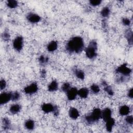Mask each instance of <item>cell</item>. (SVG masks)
Here are the masks:
<instances>
[{"label": "cell", "instance_id": "2e32d148", "mask_svg": "<svg viewBox=\"0 0 133 133\" xmlns=\"http://www.w3.org/2000/svg\"><path fill=\"white\" fill-rule=\"evenodd\" d=\"M58 47L57 43L55 41H51L47 46V50L49 51L52 52L55 51Z\"/></svg>", "mask_w": 133, "mask_h": 133}, {"label": "cell", "instance_id": "8992f818", "mask_svg": "<svg viewBox=\"0 0 133 133\" xmlns=\"http://www.w3.org/2000/svg\"><path fill=\"white\" fill-rule=\"evenodd\" d=\"M117 71L124 75H128L131 73V69L128 68L126 64H124L120 66L117 70Z\"/></svg>", "mask_w": 133, "mask_h": 133}, {"label": "cell", "instance_id": "ffe728a7", "mask_svg": "<svg viewBox=\"0 0 133 133\" xmlns=\"http://www.w3.org/2000/svg\"><path fill=\"white\" fill-rule=\"evenodd\" d=\"M75 74L77 76V77L79 78V79H83L84 78V76H85L84 73L82 70H75Z\"/></svg>", "mask_w": 133, "mask_h": 133}, {"label": "cell", "instance_id": "e0dca14e", "mask_svg": "<svg viewBox=\"0 0 133 133\" xmlns=\"http://www.w3.org/2000/svg\"><path fill=\"white\" fill-rule=\"evenodd\" d=\"M20 109H21L20 105L18 104H14L11 106L10 110L12 113L16 114V113H17L18 112H19L20 111Z\"/></svg>", "mask_w": 133, "mask_h": 133}, {"label": "cell", "instance_id": "7402d4cb", "mask_svg": "<svg viewBox=\"0 0 133 133\" xmlns=\"http://www.w3.org/2000/svg\"><path fill=\"white\" fill-rule=\"evenodd\" d=\"M110 14V10L108 7H104L101 12V15L103 17H107Z\"/></svg>", "mask_w": 133, "mask_h": 133}, {"label": "cell", "instance_id": "44dd1931", "mask_svg": "<svg viewBox=\"0 0 133 133\" xmlns=\"http://www.w3.org/2000/svg\"><path fill=\"white\" fill-rule=\"evenodd\" d=\"M7 5L8 7L11 8H14L17 6L18 3L17 1H14V0H10V1H8L7 2Z\"/></svg>", "mask_w": 133, "mask_h": 133}, {"label": "cell", "instance_id": "4316f807", "mask_svg": "<svg viewBox=\"0 0 133 133\" xmlns=\"http://www.w3.org/2000/svg\"><path fill=\"white\" fill-rule=\"evenodd\" d=\"M19 98H20V95L18 92H15L12 94L11 100H12L13 101H16L18 100Z\"/></svg>", "mask_w": 133, "mask_h": 133}, {"label": "cell", "instance_id": "83f0119b", "mask_svg": "<svg viewBox=\"0 0 133 133\" xmlns=\"http://www.w3.org/2000/svg\"><path fill=\"white\" fill-rule=\"evenodd\" d=\"M3 125L5 129H8L10 126V120L6 118L3 119Z\"/></svg>", "mask_w": 133, "mask_h": 133}, {"label": "cell", "instance_id": "5b68a950", "mask_svg": "<svg viewBox=\"0 0 133 133\" xmlns=\"http://www.w3.org/2000/svg\"><path fill=\"white\" fill-rule=\"evenodd\" d=\"M38 90V87L37 84L36 83H32L30 85L25 87L24 89V92L26 94L31 95L36 93Z\"/></svg>", "mask_w": 133, "mask_h": 133}, {"label": "cell", "instance_id": "9a60e30c", "mask_svg": "<svg viewBox=\"0 0 133 133\" xmlns=\"http://www.w3.org/2000/svg\"><path fill=\"white\" fill-rule=\"evenodd\" d=\"M130 112V109L127 105H123L120 108L119 112L121 116H126Z\"/></svg>", "mask_w": 133, "mask_h": 133}, {"label": "cell", "instance_id": "52a82bcc", "mask_svg": "<svg viewBox=\"0 0 133 133\" xmlns=\"http://www.w3.org/2000/svg\"><path fill=\"white\" fill-rule=\"evenodd\" d=\"M12 98V93H3L0 96V103L4 104L7 103Z\"/></svg>", "mask_w": 133, "mask_h": 133}, {"label": "cell", "instance_id": "cb8c5ba5", "mask_svg": "<svg viewBox=\"0 0 133 133\" xmlns=\"http://www.w3.org/2000/svg\"><path fill=\"white\" fill-rule=\"evenodd\" d=\"M91 90L93 92V93H94L95 94L98 93L100 91V88H99V86L96 84H93L92 86H91Z\"/></svg>", "mask_w": 133, "mask_h": 133}, {"label": "cell", "instance_id": "603a6c76", "mask_svg": "<svg viewBox=\"0 0 133 133\" xmlns=\"http://www.w3.org/2000/svg\"><path fill=\"white\" fill-rule=\"evenodd\" d=\"M104 90L105 92H107L109 95H111V96H112L113 95V90H112V88L109 86H108L107 85H105L104 86Z\"/></svg>", "mask_w": 133, "mask_h": 133}, {"label": "cell", "instance_id": "30bf717a", "mask_svg": "<svg viewBox=\"0 0 133 133\" xmlns=\"http://www.w3.org/2000/svg\"><path fill=\"white\" fill-rule=\"evenodd\" d=\"M55 107L50 103H45L42 107V109L45 113H49L54 111Z\"/></svg>", "mask_w": 133, "mask_h": 133}, {"label": "cell", "instance_id": "7c38bea8", "mask_svg": "<svg viewBox=\"0 0 133 133\" xmlns=\"http://www.w3.org/2000/svg\"><path fill=\"white\" fill-rule=\"evenodd\" d=\"M69 114V116L73 119H76L77 118H78L79 116L78 111H77V109H76L74 108H70Z\"/></svg>", "mask_w": 133, "mask_h": 133}, {"label": "cell", "instance_id": "6da1fadb", "mask_svg": "<svg viewBox=\"0 0 133 133\" xmlns=\"http://www.w3.org/2000/svg\"><path fill=\"white\" fill-rule=\"evenodd\" d=\"M84 48V41L82 38L79 37L71 39L67 45V49L70 52L79 53Z\"/></svg>", "mask_w": 133, "mask_h": 133}, {"label": "cell", "instance_id": "f546056e", "mask_svg": "<svg viewBox=\"0 0 133 133\" xmlns=\"http://www.w3.org/2000/svg\"><path fill=\"white\" fill-rule=\"evenodd\" d=\"M2 38L4 40V41H8L10 39V34L8 32H4L3 34H2Z\"/></svg>", "mask_w": 133, "mask_h": 133}, {"label": "cell", "instance_id": "d6a6232c", "mask_svg": "<svg viewBox=\"0 0 133 133\" xmlns=\"http://www.w3.org/2000/svg\"><path fill=\"white\" fill-rule=\"evenodd\" d=\"M126 122L129 124H130L131 125L132 124V122H133V118H132V116H128L126 119Z\"/></svg>", "mask_w": 133, "mask_h": 133}, {"label": "cell", "instance_id": "e575fe53", "mask_svg": "<svg viewBox=\"0 0 133 133\" xmlns=\"http://www.w3.org/2000/svg\"><path fill=\"white\" fill-rule=\"evenodd\" d=\"M128 96L129 98H132V88H131L129 91L128 93Z\"/></svg>", "mask_w": 133, "mask_h": 133}, {"label": "cell", "instance_id": "277c9868", "mask_svg": "<svg viewBox=\"0 0 133 133\" xmlns=\"http://www.w3.org/2000/svg\"><path fill=\"white\" fill-rule=\"evenodd\" d=\"M13 47L17 51H20L23 47V38L22 37H17L13 42Z\"/></svg>", "mask_w": 133, "mask_h": 133}, {"label": "cell", "instance_id": "d4e9b609", "mask_svg": "<svg viewBox=\"0 0 133 133\" xmlns=\"http://www.w3.org/2000/svg\"><path fill=\"white\" fill-rule=\"evenodd\" d=\"M126 37H127V39L128 40L129 43L131 45L132 43V32L131 31H129L127 33Z\"/></svg>", "mask_w": 133, "mask_h": 133}, {"label": "cell", "instance_id": "ac0fdd59", "mask_svg": "<svg viewBox=\"0 0 133 133\" xmlns=\"http://www.w3.org/2000/svg\"><path fill=\"white\" fill-rule=\"evenodd\" d=\"M58 88V83L56 81H53L48 85V89L49 92H55Z\"/></svg>", "mask_w": 133, "mask_h": 133}, {"label": "cell", "instance_id": "f1b7e54d", "mask_svg": "<svg viewBox=\"0 0 133 133\" xmlns=\"http://www.w3.org/2000/svg\"><path fill=\"white\" fill-rule=\"evenodd\" d=\"M90 3L91 5L96 6L100 4V3H101V1H100V0H92V1H90Z\"/></svg>", "mask_w": 133, "mask_h": 133}, {"label": "cell", "instance_id": "3957f363", "mask_svg": "<svg viewBox=\"0 0 133 133\" xmlns=\"http://www.w3.org/2000/svg\"><path fill=\"white\" fill-rule=\"evenodd\" d=\"M101 111L99 109H95L89 115L86 117V121L89 124H92L98 121L101 117Z\"/></svg>", "mask_w": 133, "mask_h": 133}, {"label": "cell", "instance_id": "1f68e13d", "mask_svg": "<svg viewBox=\"0 0 133 133\" xmlns=\"http://www.w3.org/2000/svg\"><path fill=\"white\" fill-rule=\"evenodd\" d=\"M47 61H48V58H45L43 56H41L40 58H39V61L42 64H45L47 62Z\"/></svg>", "mask_w": 133, "mask_h": 133}, {"label": "cell", "instance_id": "8fae6325", "mask_svg": "<svg viewBox=\"0 0 133 133\" xmlns=\"http://www.w3.org/2000/svg\"><path fill=\"white\" fill-rule=\"evenodd\" d=\"M27 19L30 22L37 23L40 21V20H41V17L37 14H31L28 16Z\"/></svg>", "mask_w": 133, "mask_h": 133}, {"label": "cell", "instance_id": "4fadbf2b", "mask_svg": "<svg viewBox=\"0 0 133 133\" xmlns=\"http://www.w3.org/2000/svg\"><path fill=\"white\" fill-rule=\"evenodd\" d=\"M89 93V91L87 88H83L77 91V94L79 95V96L82 98H85L87 97Z\"/></svg>", "mask_w": 133, "mask_h": 133}, {"label": "cell", "instance_id": "d6986e66", "mask_svg": "<svg viewBox=\"0 0 133 133\" xmlns=\"http://www.w3.org/2000/svg\"><path fill=\"white\" fill-rule=\"evenodd\" d=\"M25 127L29 130H32L34 127V122L33 120H29L25 123Z\"/></svg>", "mask_w": 133, "mask_h": 133}, {"label": "cell", "instance_id": "ba28073f", "mask_svg": "<svg viewBox=\"0 0 133 133\" xmlns=\"http://www.w3.org/2000/svg\"><path fill=\"white\" fill-rule=\"evenodd\" d=\"M111 111L109 108H106L101 112V117L106 122L111 118Z\"/></svg>", "mask_w": 133, "mask_h": 133}, {"label": "cell", "instance_id": "9c48e42d", "mask_svg": "<svg viewBox=\"0 0 133 133\" xmlns=\"http://www.w3.org/2000/svg\"><path fill=\"white\" fill-rule=\"evenodd\" d=\"M77 95V91L75 88H72L67 92V97L69 100H74Z\"/></svg>", "mask_w": 133, "mask_h": 133}, {"label": "cell", "instance_id": "484cf974", "mask_svg": "<svg viewBox=\"0 0 133 133\" xmlns=\"http://www.w3.org/2000/svg\"><path fill=\"white\" fill-rule=\"evenodd\" d=\"M61 89L64 92H67L70 89V85L68 83H66L61 87Z\"/></svg>", "mask_w": 133, "mask_h": 133}, {"label": "cell", "instance_id": "836d02e7", "mask_svg": "<svg viewBox=\"0 0 133 133\" xmlns=\"http://www.w3.org/2000/svg\"><path fill=\"white\" fill-rule=\"evenodd\" d=\"M123 23L125 25H129L130 23V21L129 19L127 18H124L122 20Z\"/></svg>", "mask_w": 133, "mask_h": 133}, {"label": "cell", "instance_id": "4dcf8cb0", "mask_svg": "<svg viewBox=\"0 0 133 133\" xmlns=\"http://www.w3.org/2000/svg\"><path fill=\"white\" fill-rule=\"evenodd\" d=\"M6 86V83L5 80L4 79H2V80L0 81V88H1V90H4L5 87Z\"/></svg>", "mask_w": 133, "mask_h": 133}, {"label": "cell", "instance_id": "5bb4252c", "mask_svg": "<svg viewBox=\"0 0 133 133\" xmlns=\"http://www.w3.org/2000/svg\"><path fill=\"white\" fill-rule=\"evenodd\" d=\"M106 129L108 131H111L114 124H115V121L113 119L111 118L107 121H106Z\"/></svg>", "mask_w": 133, "mask_h": 133}, {"label": "cell", "instance_id": "7a4b0ae2", "mask_svg": "<svg viewBox=\"0 0 133 133\" xmlns=\"http://www.w3.org/2000/svg\"><path fill=\"white\" fill-rule=\"evenodd\" d=\"M97 46L96 42L95 41H92L85 50L86 56L90 59H92L96 57L97 54Z\"/></svg>", "mask_w": 133, "mask_h": 133}]
</instances>
